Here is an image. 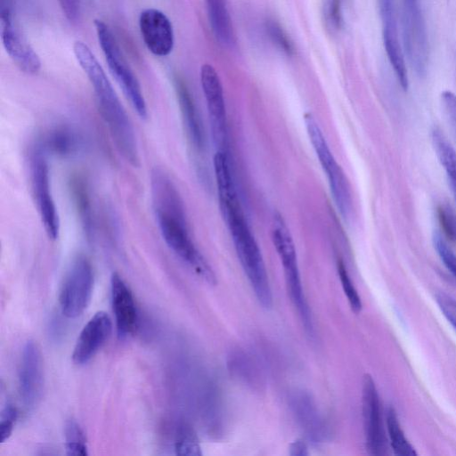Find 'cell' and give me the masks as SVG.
<instances>
[{"mask_svg":"<svg viewBox=\"0 0 456 456\" xmlns=\"http://www.w3.org/2000/svg\"><path fill=\"white\" fill-rule=\"evenodd\" d=\"M304 121L311 144L326 174L332 198L343 218L352 212V195L348 180L334 158L322 131L312 113L306 112Z\"/></svg>","mask_w":456,"mask_h":456,"instance_id":"obj_5","label":"cell"},{"mask_svg":"<svg viewBox=\"0 0 456 456\" xmlns=\"http://www.w3.org/2000/svg\"><path fill=\"white\" fill-rule=\"evenodd\" d=\"M402 32L407 59L423 75L428 63V42L419 0H402Z\"/></svg>","mask_w":456,"mask_h":456,"instance_id":"obj_8","label":"cell"},{"mask_svg":"<svg viewBox=\"0 0 456 456\" xmlns=\"http://www.w3.org/2000/svg\"><path fill=\"white\" fill-rule=\"evenodd\" d=\"M175 451L179 455H201L197 436L189 427L182 425L177 429Z\"/></svg>","mask_w":456,"mask_h":456,"instance_id":"obj_23","label":"cell"},{"mask_svg":"<svg viewBox=\"0 0 456 456\" xmlns=\"http://www.w3.org/2000/svg\"><path fill=\"white\" fill-rule=\"evenodd\" d=\"M219 207L248 280L259 304L273 305V295L258 244L245 218L236 191L218 195Z\"/></svg>","mask_w":456,"mask_h":456,"instance_id":"obj_3","label":"cell"},{"mask_svg":"<svg viewBox=\"0 0 456 456\" xmlns=\"http://www.w3.org/2000/svg\"><path fill=\"white\" fill-rule=\"evenodd\" d=\"M338 273L339 276L342 289L347 298V301L352 311L355 314H359L362 308L361 297L342 261L338 262Z\"/></svg>","mask_w":456,"mask_h":456,"instance_id":"obj_24","label":"cell"},{"mask_svg":"<svg viewBox=\"0 0 456 456\" xmlns=\"http://www.w3.org/2000/svg\"><path fill=\"white\" fill-rule=\"evenodd\" d=\"M211 29L220 44L231 47L235 44V33L226 0H206Z\"/></svg>","mask_w":456,"mask_h":456,"instance_id":"obj_18","label":"cell"},{"mask_svg":"<svg viewBox=\"0 0 456 456\" xmlns=\"http://www.w3.org/2000/svg\"><path fill=\"white\" fill-rule=\"evenodd\" d=\"M0 31L3 46L13 62L25 73L37 74L41 61L17 23L14 0H0Z\"/></svg>","mask_w":456,"mask_h":456,"instance_id":"obj_7","label":"cell"},{"mask_svg":"<svg viewBox=\"0 0 456 456\" xmlns=\"http://www.w3.org/2000/svg\"><path fill=\"white\" fill-rule=\"evenodd\" d=\"M450 184L452 188L454 198L456 200V175L449 177Z\"/></svg>","mask_w":456,"mask_h":456,"instance_id":"obj_34","label":"cell"},{"mask_svg":"<svg viewBox=\"0 0 456 456\" xmlns=\"http://www.w3.org/2000/svg\"><path fill=\"white\" fill-rule=\"evenodd\" d=\"M73 53L94 88L100 113L116 148L127 162L138 167L139 151L133 125L103 68L83 41L74 43Z\"/></svg>","mask_w":456,"mask_h":456,"instance_id":"obj_2","label":"cell"},{"mask_svg":"<svg viewBox=\"0 0 456 456\" xmlns=\"http://www.w3.org/2000/svg\"><path fill=\"white\" fill-rule=\"evenodd\" d=\"M16 407L7 403L3 408L0 416V443L3 444L11 436L16 419H17Z\"/></svg>","mask_w":456,"mask_h":456,"instance_id":"obj_28","label":"cell"},{"mask_svg":"<svg viewBox=\"0 0 456 456\" xmlns=\"http://www.w3.org/2000/svg\"><path fill=\"white\" fill-rule=\"evenodd\" d=\"M433 244L444 266L456 278V255L437 232L433 236Z\"/></svg>","mask_w":456,"mask_h":456,"instance_id":"obj_26","label":"cell"},{"mask_svg":"<svg viewBox=\"0 0 456 456\" xmlns=\"http://www.w3.org/2000/svg\"><path fill=\"white\" fill-rule=\"evenodd\" d=\"M60 8L66 19L72 23L77 22L80 17L81 0H57Z\"/></svg>","mask_w":456,"mask_h":456,"instance_id":"obj_30","label":"cell"},{"mask_svg":"<svg viewBox=\"0 0 456 456\" xmlns=\"http://www.w3.org/2000/svg\"><path fill=\"white\" fill-rule=\"evenodd\" d=\"M99 45L109 69L126 97L141 118L148 116L146 102L137 77L128 65L110 27L102 20H94Z\"/></svg>","mask_w":456,"mask_h":456,"instance_id":"obj_4","label":"cell"},{"mask_svg":"<svg viewBox=\"0 0 456 456\" xmlns=\"http://www.w3.org/2000/svg\"><path fill=\"white\" fill-rule=\"evenodd\" d=\"M362 403L366 448L370 454L383 455L386 453V437L380 401L375 382L370 374L363 377Z\"/></svg>","mask_w":456,"mask_h":456,"instance_id":"obj_11","label":"cell"},{"mask_svg":"<svg viewBox=\"0 0 456 456\" xmlns=\"http://www.w3.org/2000/svg\"><path fill=\"white\" fill-rule=\"evenodd\" d=\"M153 209L160 233L169 248L208 283H216V275L195 247L188 230L180 194L167 174L154 168L151 174Z\"/></svg>","mask_w":456,"mask_h":456,"instance_id":"obj_1","label":"cell"},{"mask_svg":"<svg viewBox=\"0 0 456 456\" xmlns=\"http://www.w3.org/2000/svg\"><path fill=\"white\" fill-rule=\"evenodd\" d=\"M64 438L67 455H88L86 436L80 425L74 419H69L66 421L64 426Z\"/></svg>","mask_w":456,"mask_h":456,"instance_id":"obj_22","label":"cell"},{"mask_svg":"<svg viewBox=\"0 0 456 456\" xmlns=\"http://www.w3.org/2000/svg\"><path fill=\"white\" fill-rule=\"evenodd\" d=\"M77 134L66 126H57L50 130L44 137L43 151L58 156L67 157L74 154L79 148Z\"/></svg>","mask_w":456,"mask_h":456,"instance_id":"obj_20","label":"cell"},{"mask_svg":"<svg viewBox=\"0 0 456 456\" xmlns=\"http://www.w3.org/2000/svg\"><path fill=\"white\" fill-rule=\"evenodd\" d=\"M112 331L110 315L99 311L83 327L72 352V361L77 365L88 362L105 344Z\"/></svg>","mask_w":456,"mask_h":456,"instance_id":"obj_15","label":"cell"},{"mask_svg":"<svg viewBox=\"0 0 456 456\" xmlns=\"http://www.w3.org/2000/svg\"><path fill=\"white\" fill-rule=\"evenodd\" d=\"M437 218L444 234L456 242V216L450 207L440 205L436 210Z\"/></svg>","mask_w":456,"mask_h":456,"instance_id":"obj_27","label":"cell"},{"mask_svg":"<svg viewBox=\"0 0 456 456\" xmlns=\"http://www.w3.org/2000/svg\"><path fill=\"white\" fill-rule=\"evenodd\" d=\"M173 81L187 138L194 151L201 152L205 147L204 129L193 97L182 77L175 76Z\"/></svg>","mask_w":456,"mask_h":456,"instance_id":"obj_17","label":"cell"},{"mask_svg":"<svg viewBox=\"0 0 456 456\" xmlns=\"http://www.w3.org/2000/svg\"><path fill=\"white\" fill-rule=\"evenodd\" d=\"M436 301L444 317L456 330V300L444 292L436 295Z\"/></svg>","mask_w":456,"mask_h":456,"instance_id":"obj_29","label":"cell"},{"mask_svg":"<svg viewBox=\"0 0 456 456\" xmlns=\"http://www.w3.org/2000/svg\"><path fill=\"white\" fill-rule=\"evenodd\" d=\"M94 289V271L84 256H77L69 265L62 281L59 302L61 311L67 318H77L87 308Z\"/></svg>","mask_w":456,"mask_h":456,"instance_id":"obj_6","label":"cell"},{"mask_svg":"<svg viewBox=\"0 0 456 456\" xmlns=\"http://www.w3.org/2000/svg\"><path fill=\"white\" fill-rule=\"evenodd\" d=\"M139 28L144 45L153 55L166 57L173 51V26L168 17L160 10H143L139 16Z\"/></svg>","mask_w":456,"mask_h":456,"instance_id":"obj_13","label":"cell"},{"mask_svg":"<svg viewBox=\"0 0 456 456\" xmlns=\"http://www.w3.org/2000/svg\"><path fill=\"white\" fill-rule=\"evenodd\" d=\"M382 20V36L387 59L397 80L403 90L409 86V79L403 51L399 42L395 11V0H379Z\"/></svg>","mask_w":456,"mask_h":456,"instance_id":"obj_14","label":"cell"},{"mask_svg":"<svg viewBox=\"0 0 456 456\" xmlns=\"http://www.w3.org/2000/svg\"><path fill=\"white\" fill-rule=\"evenodd\" d=\"M30 183L32 194L44 229L49 239L59 237L60 219L51 192L49 167L42 150H35L30 158Z\"/></svg>","mask_w":456,"mask_h":456,"instance_id":"obj_9","label":"cell"},{"mask_svg":"<svg viewBox=\"0 0 456 456\" xmlns=\"http://www.w3.org/2000/svg\"><path fill=\"white\" fill-rule=\"evenodd\" d=\"M18 377L22 403L28 410H32L40 402L45 386L44 358L35 340L28 339L23 346Z\"/></svg>","mask_w":456,"mask_h":456,"instance_id":"obj_10","label":"cell"},{"mask_svg":"<svg viewBox=\"0 0 456 456\" xmlns=\"http://www.w3.org/2000/svg\"><path fill=\"white\" fill-rule=\"evenodd\" d=\"M327 16L330 22L336 27L341 23V0L326 1Z\"/></svg>","mask_w":456,"mask_h":456,"instance_id":"obj_32","label":"cell"},{"mask_svg":"<svg viewBox=\"0 0 456 456\" xmlns=\"http://www.w3.org/2000/svg\"><path fill=\"white\" fill-rule=\"evenodd\" d=\"M110 293L118 336L125 338L134 331L138 314L133 293L118 273L111 275Z\"/></svg>","mask_w":456,"mask_h":456,"instance_id":"obj_16","label":"cell"},{"mask_svg":"<svg viewBox=\"0 0 456 456\" xmlns=\"http://www.w3.org/2000/svg\"><path fill=\"white\" fill-rule=\"evenodd\" d=\"M289 454L292 456H305L308 454L305 444L301 440H296L289 444Z\"/></svg>","mask_w":456,"mask_h":456,"instance_id":"obj_33","label":"cell"},{"mask_svg":"<svg viewBox=\"0 0 456 456\" xmlns=\"http://www.w3.org/2000/svg\"><path fill=\"white\" fill-rule=\"evenodd\" d=\"M265 30L271 41L287 55L294 54L295 48L282 27L274 20H267Z\"/></svg>","mask_w":456,"mask_h":456,"instance_id":"obj_25","label":"cell"},{"mask_svg":"<svg viewBox=\"0 0 456 456\" xmlns=\"http://www.w3.org/2000/svg\"><path fill=\"white\" fill-rule=\"evenodd\" d=\"M200 84L205 96L212 126L214 141L224 151L226 141V111L224 91L220 77L215 68L204 64L200 68Z\"/></svg>","mask_w":456,"mask_h":456,"instance_id":"obj_12","label":"cell"},{"mask_svg":"<svg viewBox=\"0 0 456 456\" xmlns=\"http://www.w3.org/2000/svg\"><path fill=\"white\" fill-rule=\"evenodd\" d=\"M69 188L80 222L87 232L93 231V210L86 180L80 174H73L69 180Z\"/></svg>","mask_w":456,"mask_h":456,"instance_id":"obj_19","label":"cell"},{"mask_svg":"<svg viewBox=\"0 0 456 456\" xmlns=\"http://www.w3.org/2000/svg\"><path fill=\"white\" fill-rule=\"evenodd\" d=\"M387 428L394 452L399 456H413L417 452L407 440L401 428L397 414L393 407L387 410Z\"/></svg>","mask_w":456,"mask_h":456,"instance_id":"obj_21","label":"cell"},{"mask_svg":"<svg viewBox=\"0 0 456 456\" xmlns=\"http://www.w3.org/2000/svg\"><path fill=\"white\" fill-rule=\"evenodd\" d=\"M441 97L445 112L456 132V95L451 91H444Z\"/></svg>","mask_w":456,"mask_h":456,"instance_id":"obj_31","label":"cell"}]
</instances>
